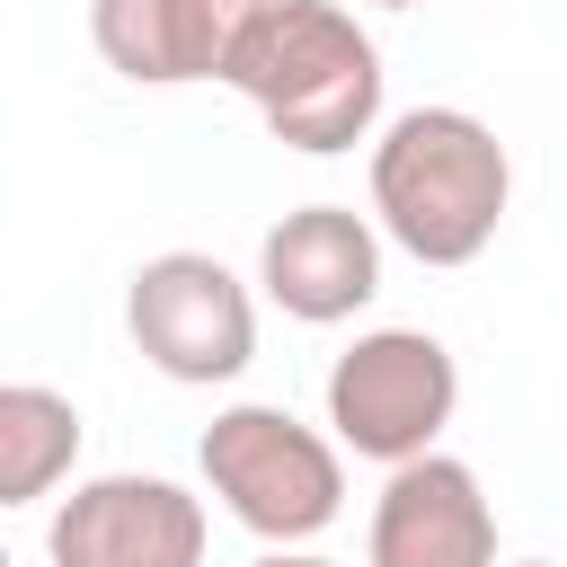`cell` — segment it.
Here are the masks:
<instances>
[{"instance_id":"6da1fadb","label":"cell","mask_w":567,"mask_h":567,"mask_svg":"<svg viewBox=\"0 0 567 567\" xmlns=\"http://www.w3.org/2000/svg\"><path fill=\"white\" fill-rule=\"evenodd\" d=\"M221 89H239L301 159H337L381 133V44L337 0H239Z\"/></svg>"},{"instance_id":"7a4b0ae2","label":"cell","mask_w":567,"mask_h":567,"mask_svg":"<svg viewBox=\"0 0 567 567\" xmlns=\"http://www.w3.org/2000/svg\"><path fill=\"white\" fill-rule=\"evenodd\" d=\"M514 159L470 106H408L372 133V221L416 266H470L496 248Z\"/></svg>"},{"instance_id":"3957f363","label":"cell","mask_w":567,"mask_h":567,"mask_svg":"<svg viewBox=\"0 0 567 567\" xmlns=\"http://www.w3.org/2000/svg\"><path fill=\"white\" fill-rule=\"evenodd\" d=\"M195 470L221 496V514L239 532H257L266 549H310L346 514V443L301 425L275 399L221 408L204 425V443H195Z\"/></svg>"},{"instance_id":"277c9868","label":"cell","mask_w":567,"mask_h":567,"mask_svg":"<svg viewBox=\"0 0 567 567\" xmlns=\"http://www.w3.org/2000/svg\"><path fill=\"white\" fill-rule=\"evenodd\" d=\"M124 328L133 354L177 390H221L257 363V292L204 248L142 257L124 284Z\"/></svg>"},{"instance_id":"5b68a950","label":"cell","mask_w":567,"mask_h":567,"mask_svg":"<svg viewBox=\"0 0 567 567\" xmlns=\"http://www.w3.org/2000/svg\"><path fill=\"white\" fill-rule=\"evenodd\" d=\"M461 408V363L434 328H363L337 363H328V434L354 461H416L443 443Z\"/></svg>"},{"instance_id":"8992f818","label":"cell","mask_w":567,"mask_h":567,"mask_svg":"<svg viewBox=\"0 0 567 567\" xmlns=\"http://www.w3.org/2000/svg\"><path fill=\"white\" fill-rule=\"evenodd\" d=\"M204 496L159 470H97L53 496L44 558L53 567H204Z\"/></svg>"},{"instance_id":"52a82bcc","label":"cell","mask_w":567,"mask_h":567,"mask_svg":"<svg viewBox=\"0 0 567 567\" xmlns=\"http://www.w3.org/2000/svg\"><path fill=\"white\" fill-rule=\"evenodd\" d=\"M257 292L301 328H337V319L372 310V292H381V221L354 213V204H292L257 239Z\"/></svg>"},{"instance_id":"ba28073f","label":"cell","mask_w":567,"mask_h":567,"mask_svg":"<svg viewBox=\"0 0 567 567\" xmlns=\"http://www.w3.org/2000/svg\"><path fill=\"white\" fill-rule=\"evenodd\" d=\"M363 567H496V505L478 470L452 461L443 443L399 461L372 496Z\"/></svg>"},{"instance_id":"9c48e42d","label":"cell","mask_w":567,"mask_h":567,"mask_svg":"<svg viewBox=\"0 0 567 567\" xmlns=\"http://www.w3.org/2000/svg\"><path fill=\"white\" fill-rule=\"evenodd\" d=\"M230 18L239 0H89V44L133 89H186L221 80Z\"/></svg>"},{"instance_id":"30bf717a","label":"cell","mask_w":567,"mask_h":567,"mask_svg":"<svg viewBox=\"0 0 567 567\" xmlns=\"http://www.w3.org/2000/svg\"><path fill=\"white\" fill-rule=\"evenodd\" d=\"M80 470V408L44 381H0V514L62 496Z\"/></svg>"},{"instance_id":"8fae6325","label":"cell","mask_w":567,"mask_h":567,"mask_svg":"<svg viewBox=\"0 0 567 567\" xmlns=\"http://www.w3.org/2000/svg\"><path fill=\"white\" fill-rule=\"evenodd\" d=\"M248 567H337V558H319V549H257Z\"/></svg>"},{"instance_id":"7c38bea8","label":"cell","mask_w":567,"mask_h":567,"mask_svg":"<svg viewBox=\"0 0 567 567\" xmlns=\"http://www.w3.org/2000/svg\"><path fill=\"white\" fill-rule=\"evenodd\" d=\"M372 9H416V0H372Z\"/></svg>"},{"instance_id":"4fadbf2b","label":"cell","mask_w":567,"mask_h":567,"mask_svg":"<svg viewBox=\"0 0 567 567\" xmlns=\"http://www.w3.org/2000/svg\"><path fill=\"white\" fill-rule=\"evenodd\" d=\"M523 567H549V558H523Z\"/></svg>"},{"instance_id":"5bb4252c","label":"cell","mask_w":567,"mask_h":567,"mask_svg":"<svg viewBox=\"0 0 567 567\" xmlns=\"http://www.w3.org/2000/svg\"><path fill=\"white\" fill-rule=\"evenodd\" d=\"M0 567H9V540H0Z\"/></svg>"}]
</instances>
